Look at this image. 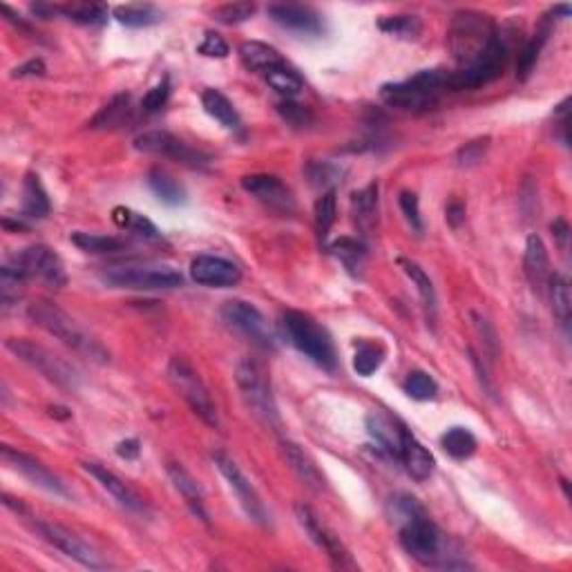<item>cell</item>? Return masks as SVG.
Masks as SVG:
<instances>
[{"label": "cell", "instance_id": "51", "mask_svg": "<svg viewBox=\"0 0 572 572\" xmlns=\"http://www.w3.org/2000/svg\"><path fill=\"white\" fill-rule=\"evenodd\" d=\"M400 210H403L405 219H407L409 226L416 233H423V219H421V209H418V197L414 192L403 191L398 197Z\"/></svg>", "mask_w": 572, "mask_h": 572}, {"label": "cell", "instance_id": "53", "mask_svg": "<svg viewBox=\"0 0 572 572\" xmlns=\"http://www.w3.org/2000/svg\"><path fill=\"white\" fill-rule=\"evenodd\" d=\"M197 52L204 54V56H209V58H226L228 56V45H226V40L222 38V36L209 31V34L204 36V40H201L200 47H197Z\"/></svg>", "mask_w": 572, "mask_h": 572}, {"label": "cell", "instance_id": "50", "mask_svg": "<svg viewBox=\"0 0 572 572\" xmlns=\"http://www.w3.org/2000/svg\"><path fill=\"white\" fill-rule=\"evenodd\" d=\"M490 146V139H476V141H470L465 143V146L461 148V150L457 152V164L461 166V168H472V166L479 164L481 159H483L485 150H488Z\"/></svg>", "mask_w": 572, "mask_h": 572}, {"label": "cell", "instance_id": "10", "mask_svg": "<svg viewBox=\"0 0 572 572\" xmlns=\"http://www.w3.org/2000/svg\"><path fill=\"white\" fill-rule=\"evenodd\" d=\"M508 63V47L501 38H494L490 43V47L476 58L472 65L463 67V70L454 72L452 76H448V88L449 90H476L483 88V85L492 83L499 76L503 74V67Z\"/></svg>", "mask_w": 572, "mask_h": 572}, {"label": "cell", "instance_id": "44", "mask_svg": "<svg viewBox=\"0 0 572 572\" xmlns=\"http://www.w3.org/2000/svg\"><path fill=\"white\" fill-rule=\"evenodd\" d=\"M385 360V351L378 345H371V342H360L358 349H355L354 355V369L358 376H371L373 371H378Z\"/></svg>", "mask_w": 572, "mask_h": 572}, {"label": "cell", "instance_id": "17", "mask_svg": "<svg viewBox=\"0 0 572 572\" xmlns=\"http://www.w3.org/2000/svg\"><path fill=\"white\" fill-rule=\"evenodd\" d=\"M242 188L276 213H295V197L276 175H246V177H242Z\"/></svg>", "mask_w": 572, "mask_h": 572}, {"label": "cell", "instance_id": "13", "mask_svg": "<svg viewBox=\"0 0 572 572\" xmlns=\"http://www.w3.org/2000/svg\"><path fill=\"white\" fill-rule=\"evenodd\" d=\"M134 150L146 152V155L168 157V159L177 161V164L188 166V168H204L209 166V155H204L197 148L188 146L175 134L164 132V130H152V132H143L134 139Z\"/></svg>", "mask_w": 572, "mask_h": 572}, {"label": "cell", "instance_id": "16", "mask_svg": "<svg viewBox=\"0 0 572 572\" xmlns=\"http://www.w3.org/2000/svg\"><path fill=\"white\" fill-rule=\"evenodd\" d=\"M295 517H297V521H300L302 530L309 534L311 542H313L315 546L320 548V551L327 552V557L333 561V566H336V568H354L355 564L351 561V555H349V551L345 548V543L340 542V537H337V534L333 533L329 525L322 524V519H320V517L315 515V512L311 510L309 506H304V503H297Z\"/></svg>", "mask_w": 572, "mask_h": 572}, {"label": "cell", "instance_id": "33", "mask_svg": "<svg viewBox=\"0 0 572 572\" xmlns=\"http://www.w3.org/2000/svg\"><path fill=\"white\" fill-rule=\"evenodd\" d=\"M148 186L152 188V192H155L164 204L168 206L186 204V191H184V186L177 182V179L170 177L168 173H164V170L159 168L150 170V173H148Z\"/></svg>", "mask_w": 572, "mask_h": 572}, {"label": "cell", "instance_id": "31", "mask_svg": "<svg viewBox=\"0 0 572 572\" xmlns=\"http://www.w3.org/2000/svg\"><path fill=\"white\" fill-rule=\"evenodd\" d=\"M112 222H115L119 228H124V231L134 233V235L141 237V240H148V242L161 240L159 228H157L150 219L143 218L141 213H134V210L125 209V206H116V209L112 210Z\"/></svg>", "mask_w": 572, "mask_h": 572}, {"label": "cell", "instance_id": "56", "mask_svg": "<svg viewBox=\"0 0 572 572\" xmlns=\"http://www.w3.org/2000/svg\"><path fill=\"white\" fill-rule=\"evenodd\" d=\"M116 454H119L121 458H125V461H134V458H139V454H141V443H139L137 439L121 440V443L116 445Z\"/></svg>", "mask_w": 572, "mask_h": 572}, {"label": "cell", "instance_id": "11", "mask_svg": "<svg viewBox=\"0 0 572 572\" xmlns=\"http://www.w3.org/2000/svg\"><path fill=\"white\" fill-rule=\"evenodd\" d=\"M222 318L233 331H237L242 337H246L251 345L260 346V349L264 351L276 349V336H273L267 318H264L253 304H249V302L228 300L222 309Z\"/></svg>", "mask_w": 572, "mask_h": 572}, {"label": "cell", "instance_id": "32", "mask_svg": "<svg viewBox=\"0 0 572 572\" xmlns=\"http://www.w3.org/2000/svg\"><path fill=\"white\" fill-rule=\"evenodd\" d=\"M398 267L403 269L405 276H407L409 280H412V285L416 286L418 295H421L423 300V306H425L427 311V318L434 320L436 318V288L434 285H431L430 276H427V273L423 271L416 262H412V260L407 258H400Z\"/></svg>", "mask_w": 572, "mask_h": 572}, {"label": "cell", "instance_id": "15", "mask_svg": "<svg viewBox=\"0 0 572 572\" xmlns=\"http://www.w3.org/2000/svg\"><path fill=\"white\" fill-rule=\"evenodd\" d=\"M213 461L215 465H218V470L222 472L224 479L228 481V488L235 492L237 501H240V506L244 508L246 515L251 517V521H255V524L260 525H267L269 524L267 508H264L262 499L258 497V492H255V488L251 485V481L246 479L244 472L240 470V465H237V463L233 461L226 452H215Z\"/></svg>", "mask_w": 572, "mask_h": 572}, {"label": "cell", "instance_id": "26", "mask_svg": "<svg viewBox=\"0 0 572 572\" xmlns=\"http://www.w3.org/2000/svg\"><path fill=\"white\" fill-rule=\"evenodd\" d=\"M351 215H354V224L363 235H369L373 231L378 219V182H371L363 191L354 192Z\"/></svg>", "mask_w": 572, "mask_h": 572}, {"label": "cell", "instance_id": "20", "mask_svg": "<svg viewBox=\"0 0 572 572\" xmlns=\"http://www.w3.org/2000/svg\"><path fill=\"white\" fill-rule=\"evenodd\" d=\"M81 465H83V470L88 472L90 476H94V479L98 481V485H101V488L106 490V492L110 494V497L115 499L121 508H125L128 512H134V515H146L148 512L146 501H143V499L139 497V494L134 492L128 483H124L115 472L98 465V463H81Z\"/></svg>", "mask_w": 572, "mask_h": 572}, {"label": "cell", "instance_id": "4", "mask_svg": "<svg viewBox=\"0 0 572 572\" xmlns=\"http://www.w3.org/2000/svg\"><path fill=\"white\" fill-rule=\"evenodd\" d=\"M280 327L286 340L291 342L300 354H304L311 363L327 369V371L336 369L337 355L331 336H329L313 318H309L306 313H300V311H286V313L282 315Z\"/></svg>", "mask_w": 572, "mask_h": 572}, {"label": "cell", "instance_id": "49", "mask_svg": "<svg viewBox=\"0 0 572 572\" xmlns=\"http://www.w3.org/2000/svg\"><path fill=\"white\" fill-rule=\"evenodd\" d=\"M168 98H170V79L168 76H164L155 88L148 90L146 97L141 98V107L146 112H159L161 107L168 103Z\"/></svg>", "mask_w": 572, "mask_h": 572}, {"label": "cell", "instance_id": "7", "mask_svg": "<svg viewBox=\"0 0 572 572\" xmlns=\"http://www.w3.org/2000/svg\"><path fill=\"white\" fill-rule=\"evenodd\" d=\"M7 349L12 351L21 363H25L27 367L38 371L40 376H45L49 382H54V385L70 391L79 389V373H76V369L72 367L70 363H65L61 355L52 354L49 349L34 345V342L30 340H22V337H12V340H7Z\"/></svg>", "mask_w": 572, "mask_h": 572}, {"label": "cell", "instance_id": "47", "mask_svg": "<svg viewBox=\"0 0 572 572\" xmlns=\"http://www.w3.org/2000/svg\"><path fill=\"white\" fill-rule=\"evenodd\" d=\"M128 94H119V97L112 98V101L94 116L90 125H92V128H112V125H116L124 119V115L128 112Z\"/></svg>", "mask_w": 572, "mask_h": 572}, {"label": "cell", "instance_id": "39", "mask_svg": "<svg viewBox=\"0 0 572 572\" xmlns=\"http://www.w3.org/2000/svg\"><path fill=\"white\" fill-rule=\"evenodd\" d=\"M56 12L63 13L70 21L79 25H103L107 22V7L97 3H74V4H56Z\"/></svg>", "mask_w": 572, "mask_h": 572}, {"label": "cell", "instance_id": "58", "mask_svg": "<svg viewBox=\"0 0 572 572\" xmlns=\"http://www.w3.org/2000/svg\"><path fill=\"white\" fill-rule=\"evenodd\" d=\"M552 235L557 237V242H559L561 249H566V244H568V235H570L568 224H566L564 219H557V222H552Z\"/></svg>", "mask_w": 572, "mask_h": 572}, {"label": "cell", "instance_id": "6", "mask_svg": "<svg viewBox=\"0 0 572 572\" xmlns=\"http://www.w3.org/2000/svg\"><path fill=\"white\" fill-rule=\"evenodd\" d=\"M101 280L107 286L132 288V291H168L184 285V277L177 269L164 264H121L101 273Z\"/></svg>", "mask_w": 572, "mask_h": 572}, {"label": "cell", "instance_id": "2", "mask_svg": "<svg viewBox=\"0 0 572 572\" xmlns=\"http://www.w3.org/2000/svg\"><path fill=\"white\" fill-rule=\"evenodd\" d=\"M497 38L494 22L488 13L474 12V9H463L452 16L448 31V47L452 52L454 61L463 67L472 65L490 43Z\"/></svg>", "mask_w": 572, "mask_h": 572}, {"label": "cell", "instance_id": "42", "mask_svg": "<svg viewBox=\"0 0 572 572\" xmlns=\"http://www.w3.org/2000/svg\"><path fill=\"white\" fill-rule=\"evenodd\" d=\"M551 297H552V311H555L557 320H559L561 327L568 331L570 327V311H572V300H570V286L568 282L561 276H552L551 277Z\"/></svg>", "mask_w": 572, "mask_h": 572}, {"label": "cell", "instance_id": "19", "mask_svg": "<svg viewBox=\"0 0 572 572\" xmlns=\"http://www.w3.org/2000/svg\"><path fill=\"white\" fill-rule=\"evenodd\" d=\"M191 277L201 286L228 288L240 285L242 271L231 260L215 258V255H200L191 262Z\"/></svg>", "mask_w": 572, "mask_h": 572}, {"label": "cell", "instance_id": "22", "mask_svg": "<svg viewBox=\"0 0 572 572\" xmlns=\"http://www.w3.org/2000/svg\"><path fill=\"white\" fill-rule=\"evenodd\" d=\"M400 461L407 467L409 476L416 481H427L431 474H434L436 461L431 457L430 449L416 439L409 430H403V436H400Z\"/></svg>", "mask_w": 572, "mask_h": 572}, {"label": "cell", "instance_id": "5", "mask_svg": "<svg viewBox=\"0 0 572 572\" xmlns=\"http://www.w3.org/2000/svg\"><path fill=\"white\" fill-rule=\"evenodd\" d=\"M235 382L246 407L253 412V416L262 425H267L269 430L280 431L282 418L280 412H277L276 398H273L271 380H269L262 364L253 358H242L235 367Z\"/></svg>", "mask_w": 572, "mask_h": 572}, {"label": "cell", "instance_id": "24", "mask_svg": "<svg viewBox=\"0 0 572 572\" xmlns=\"http://www.w3.org/2000/svg\"><path fill=\"white\" fill-rule=\"evenodd\" d=\"M280 445H282V454H285L291 470L295 472V476L306 485V488L313 490V492H322V490H327V479H324L322 472L318 470L313 458H311L309 454L300 448V445L286 439H282Z\"/></svg>", "mask_w": 572, "mask_h": 572}, {"label": "cell", "instance_id": "43", "mask_svg": "<svg viewBox=\"0 0 572 572\" xmlns=\"http://www.w3.org/2000/svg\"><path fill=\"white\" fill-rule=\"evenodd\" d=\"M315 233H318L320 242H327L329 231H331L333 222H336V191L322 192L318 201H315Z\"/></svg>", "mask_w": 572, "mask_h": 572}, {"label": "cell", "instance_id": "3", "mask_svg": "<svg viewBox=\"0 0 572 572\" xmlns=\"http://www.w3.org/2000/svg\"><path fill=\"white\" fill-rule=\"evenodd\" d=\"M445 90H448V74L440 70H423L407 81L382 85L380 98L385 106L396 110L423 112L436 106Z\"/></svg>", "mask_w": 572, "mask_h": 572}, {"label": "cell", "instance_id": "34", "mask_svg": "<svg viewBox=\"0 0 572 572\" xmlns=\"http://www.w3.org/2000/svg\"><path fill=\"white\" fill-rule=\"evenodd\" d=\"M161 9H157L150 3H134V4H121L115 9V18L125 27H148L161 21Z\"/></svg>", "mask_w": 572, "mask_h": 572}, {"label": "cell", "instance_id": "37", "mask_svg": "<svg viewBox=\"0 0 572 572\" xmlns=\"http://www.w3.org/2000/svg\"><path fill=\"white\" fill-rule=\"evenodd\" d=\"M264 79H267V83L271 85L276 92H280L282 97L286 98L297 97V94L304 90V81H302V76L297 74V70H293L286 61L282 63V65L273 67L271 72H267Z\"/></svg>", "mask_w": 572, "mask_h": 572}, {"label": "cell", "instance_id": "8", "mask_svg": "<svg viewBox=\"0 0 572 572\" xmlns=\"http://www.w3.org/2000/svg\"><path fill=\"white\" fill-rule=\"evenodd\" d=\"M400 546L423 566H436L443 557L440 555L443 552V534L423 508L405 517V524L400 528Z\"/></svg>", "mask_w": 572, "mask_h": 572}, {"label": "cell", "instance_id": "52", "mask_svg": "<svg viewBox=\"0 0 572 572\" xmlns=\"http://www.w3.org/2000/svg\"><path fill=\"white\" fill-rule=\"evenodd\" d=\"M306 173H309V179L313 186H329V184H333L337 177H340V168L327 164V161H322V164H320V161H313Z\"/></svg>", "mask_w": 572, "mask_h": 572}, {"label": "cell", "instance_id": "57", "mask_svg": "<svg viewBox=\"0 0 572 572\" xmlns=\"http://www.w3.org/2000/svg\"><path fill=\"white\" fill-rule=\"evenodd\" d=\"M445 213H448V222L452 224L454 228H458L463 222H465V206H463L461 201H457V200L449 201V206Z\"/></svg>", "mask_w": 572, "mask_h": 572}, {"label": "cell", "instance_id": "46", "mask_svg": "<svg viewBox=\"0 0 572 572\" xmlns=\"http://www.w3.org/2000/svg\"><path fill=\"white\" fill-rule=\"evenodd\" d=\"M22 285H25V277L18 273V269H13L12 264H4L3 271H0V297H3L4 309L21 300Z\"/></svg>", "mask_w": 572, "mask_h": 572}, {"label": "cell", "instance_id": "38", "mask_svg": "<svg viewBox=\"0 0 572 572\" xmlns=\"http://www.w3.org/2000/svg\"><path fill=\"white\" fill-rule=\"evenodd\" d=\"M440 445H443L445 454H449L457 461H465V458H470L476 452L474 434L470 430H465V427H452V430L445 431L443 439H440Z\"/></svg>", "mask_w": 572, "mask_h": 572}, {"label": "cell", "instance_id": "45", "mask_svg": "<svg viewBox=\"0 0 572 572\" xmlns=\"http://www.w3.org/2000/svg\"><path fill=\"white\" fill-rule=\"evenodd\" d=\"M403 389H405V394L409 396V398L421 400V403L436 398V394H439V385H436L434 378H431L430 373H425V371L409 373L407 380H405V385H403Z\"/></svg>", "mask_w": 572, "mask_h": 572}, {"label": "cell", "instance_id": "41", "mask_svg": "<svg viewBox=\"0 0 572 572\" xmlns=\"http://www.w3.org/2000/svg\"><path fill=\"white\" fill-rule=\"evenodd\" d=\"M378 30L396 38H416L421 34V21L412 13H396V16L378 18Z\"/></svg>", "mask_w": 572, "mask_h": 572}, {"label": "cell", "instance_id": "36", "mask_svg": "<svg viewBox=\"0 0 572 572\" xmlns=\"http://www.w3.org/2000/svg\"><path fill=\"white\" fill-rule=\"evenodd\" d=\"M329 251H331V253L345 264L346 271L354 273V276H358V271L364 264V258H367V249H364L363 242L355 240V237H340V240H336L329 246Z\"/></svg>", "mask_w": 572, "mask_h": 572}, {"label": "cell", "instance_id": "27", "mask_svg": "<svg viewBox=\"0 0 572 572\" xmlns=\"http://www.w3.org/2000/svg\"><path fill=\"white\" fill-rule=\"evenodd\" d=\"M240 56L249 70L260 72L262 76L267 74V72H271L273 67L285 63V58H282V54L277 52L276 47H271V45L267 43H260V40H246V43H242Z\"/></svg>", "mask_w": 572, "mask_h": 572}, {"label": "cell", "instance_id": "9", "mask_svg": "<svg viewBox=\"0 0 572 572\" xmlns=\"http://www.w3.org/2000/svg\"><path fill=\"white\" fill-rule=\"evenodd\" d=\"M168 380L175 387L179 396L188 403V407L206 423V425L219 427V416L218 407H215L213 398H210L209 389H206L204 380L200 378V373L191 367L186 358H173L168 364Z\"/></svg>", "mask_w": 572, "mask_h": 572}, {"label": "cell", "instance_id": "18", "mask_svg": "<svg viewBox=\"0 0 572 572\" xmlns=\"http://www.w3.org/2000/svg\"><path fill=\"white\" fill-rule=\"evenodd\" d=\"M3 461L7 463V465H12L16 472H21V474L25 476L31 485H36V488L45 490V492L54 494V497H70V492H67V488L63 485V481L58 479L54 472H49L47 467L38 461V458L30 457V454L25 452H18V449L4 445Z\"/></svg>", "mask_w": 572, "mask_h": 572}, {"label": "cell", "instance_id": "29", "mask_svg": "<svg viewBox=\"0 0 572 572\" xmlns=\"http://www.w3.org/2000/svg\"><path fill=\"white\" fill-rule=\"evenodd\" d=\"M367 430L378 443V448L385 449L391 457H400V436H403L405 427H396V423L387 418L385 414H371L367 418Z\"/></svg>", "mask_w": 572, "mask_h": 572}, {"label": "cell", "instance_id": "59", "mask_svg": "<svg viewBox=\"0 0 572 572\" xmlns=\"http://www.w3.org/2000/svg\"><path fill=\"white\" fill-rule=\"evenodd\" d=\"M3 224H4V228H12V222H9V219H4ZM13 228H16V231H21V228H27V226L22 222H16L13 224Z\"/></svg>", "mask_w": 572, "mask_h": 572}, {"label": "cell", "instance_id": "48", "mask_svg": "<svg viewBox=\"0 0 572 572\" xmlns=\"http://www.w3.org/2000/svg\"><path fill=\"white\" fill-rule=\"evenodd\" d=\"M255 12H258V7L253 3H228L222 7H215L213 18L218 22H224V25H237V22L249 21Z\"/></svg>", "mask_w": 572, "mask_h": 572}, {"label": "cell", "instance_id": "12", "mask_svg": "<svg viewBox=\"0 0 572 572\" xmlns=\"http://www.w3.org/2000/svg\"><path fill=\"white\" fill-rule=\"evenodd\" d=\"M9 264L13 269H18V273L25 280H40L52 288H61L67 285V273L61 258L43 244L27 246Z\"/></svg>", "mask_w": 572, "mask_h": 572}, {"label": "cell", "instance_id": "28", "mask_svg": "<svg viewBox=\"0 0 572 572\" xmlns=\"http://www.w3.org/2000/svg\"><path fill=\"white\" fill-rule=\"evenodd\" d=\"M201 106H204L206 115L213 116L219 125H224L226 130H240L242 121L237 115L235 106L231 103V98L226 94H222L219 90H204L201 92Z\"/></svg>", "mask_w": 572, "mask_h": 572}, {"label": "cell", "instance_id": "35", "mask_svg": "<svg viewBox=\"0 0 572 572\" xmlns=\"http://www.w3.org/2000/svg\"><path fill=\"white\" fill-rule=\"evenodd\" d=\"M72 244L79 246L81 251L92 255H107V253H119L125 249V240L112 235H97V233H85L76 231L72 233Z\"/></svg>", "mask_w": 572, "mask_h": 572}, {"label": "cell", "instance_id": "21", "mask_svg": "<svg viewBox=\"0 0 572 572\" xmlns=\"http://www.w3.org/2000/svg\"><path fill=\"white\" fill-rule=\"evenodd\" d=\"M267 12L277 25L291 31H300V34H320L322 31V16L306 4H269Z\"/></svg>", "mask_w": 572, "mask_h": 572}, {"label": "cell", "instance_id": "54", "mask_svg": "<svg viewBox=\"0 0 572 572\" xmlns=\"http://www.w3.org/2000/svg\"><path fill=\"white\" fill-rule=\"evenodd\" d=\"M277 110H280V115L285 116L288 124H293V125L311 124L309 110H306V107H302V106H297V103L285 101V103H280V106H277Z\"/></svg>", "mask_w": 572, "mask_h": 572}, {"label": "cell", "instance_id": "23", "mask_svg": "<svg viewBox=\"0 0 572 572\" xmlns=\"http://www.w3.org/2000/svg\"><path fill=\"white\" fill-rule=\"evenodd\" d=\"M524 269L525 277H528L530 286L537 293H543L551 285V258H548L546 244L539 235H530L525 242V255H524Z\"/></svg>", "mask_w": 572, "mask_h": 572}, {"label": "cell", "instance_id": "14", "mask_svg": "<svg viewBox=\"0 0 572 572\" xmlns=\"http://www.w3.org/2000/svg\"><path fill=\"white\" fill-rule=\"evenodd\" d=\"M36 530L43 534V539L47 543H52L56 551H61L63 555H67L70 559L79 561L81 566L90 570H103L107 568V561L98 555V551L94 546H90L85 539H81L79 534L72 533L65 525L52 524V521H36Z\"/></svg>", "mask_w": 572, "mask_h": 572}, {"label": "cell", "instance_id": "55", "mask_svg": "<svg viewBox=\"0 0 572 572\" xmlns=\"http://www.w3.org/2000/svg\"><path fill=\"white\" fill-rule=\"evenodd\" d=\"M45 74V63L40 58H31L25 65L16 67L13 70V79H27V76H43Z\"/></svg>", "mask_w": 572, "mask_h": 572}, {"label": "cell", "instance_id": "1", "mask_svg": "<svg viewBox=\"0 0 572 572\" xmlns=\"http://www.w3.org/2000/svg\"><path fill=\"white\" fill-rule=\"evenodd\" d=\"M30 318L31 322L38 324L43 331H47L49 336H54L56 340H61L63 345L70 346L76 354L85 355V358L94 360L98 364L110 363V354H107L106 346L88 331V329L81 327L74 318L65 313L63 309H58L56 304L47 300H38L34 304H30Z\"/></svg>", "mask_w": 572, "mask_h": 572}, {"label": "cell", "instance_id": "30", "mask_svg": "<svg viewBox=\"0 0 572 572\" xmlns=\"http://www.w3.org/2000/svg\"><path fill=\"white\" fill-rule=\"evenodd\" d=\"M52 206L49 197L40 184L38 175H27L22 184V218L27 219H43L47 218Z\"/></svg>", "mask_w": 572, "mask_h": 572}, {"label": "cell", "instance_id": "25", "mask_svg": "<svg viewBox=\"0 0 572 572\" xmlns=\"http://www.w3.org/2000/svg\"><path fill=\"white\" fill-rule=\"evenodd\" d=\"M166 470H168V476H170V481H173L175 490L182 494L184 501H186V506L191 508L192 515H195L197 519L204 521V524H209V512H206L204 492H201L200 483H197V481L191 476V472H188L184 465H179V463H168V467H166Z\"/></svg>", "mask_w": 572, "mask_h": 572}, {"label": "cell", "instance_id": "40", "mask_svg": "<svg viewBox=\"0 0 572 572\" xmlns=\"http://www.w3.org/2000/svg\"><path fill=\"white\" fill-rule=\"evenodd\" d=\"M548 34H551L548 27L539 30L537 34L525 43V47L519 52V58H517V79L519 81H525L530 74H533L534 65H537L539 61V54H542L543 45H546L548 40Z\"/></svg>", "mask_w": 572, "mask_h": 572}]
</instances>
